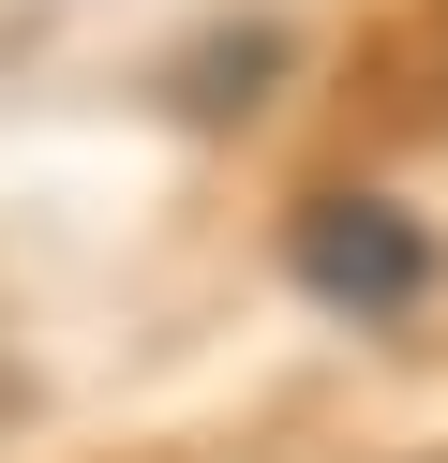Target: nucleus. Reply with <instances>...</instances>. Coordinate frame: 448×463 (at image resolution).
Masks as SVG:
<instances>
[{
    "mask_svg": "<svg viewBox=\"0 0 448 463\" xmlns=\"http://www.w3.org/2000/svg\"><path fill=\"white\" fill-rule=\"evenodd\" d=\"M299 284H314L329 314H358V329H388V314L434 299V240H418V210L314 194V210H299Z\"/></svg>",
    "mask_w": 448,
    "mask_h": 463,
    "instance_id": "1",
    "label": "nucleus"
}]
</instances>
